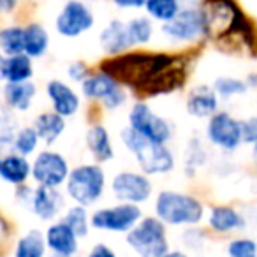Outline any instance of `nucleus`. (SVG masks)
Instances as JSON below:
<instances>
[{
    "label": "nucleus",
    "mask_w": 257,
    "mask_h": 257,
    "mask_svg": "<svg viewBox=\"0 0 257 257\" xmlns=\"http://www.w3.org/2000/svg\"><path fill=\"white\" fill-rule=\"evenodd\" d=\"M120 86V83L114 78H111L109 74L99 71L95 74H90L85 81L81 83V92L86 99L90 100H104L109 93H113L114 90Z\"/></svg>",
    "instance_id": "nucleus-24"
},
{
    "label": "nucleus",
    "mask_w": 257,
    "mask_h": 257,
    "mask_svg": "<svg viewBox=\"0 0 257 257\" xmlns=\"http://www.w3.org/2000/svg\"><path fill=\"white\" fill-rule=\"evenodd\" d=\"M208 225L211 231L218 232V234H227L232 231H239L246 225L243 215L238 210H234L232 206H213L208 217Z\"/></svg>",
    "instance_id": "nucleus-20"
},
{
    "label": "nucleus",
    "mask_w": 257,
    "mask_h": 257,
    "mask_svg": "<svg viewBox=\"0 0 257 257\" xmlns=\"http://www.w3.org/2000/svg\"><path fill=\"white\" fill-rule=\"evenodd\" d=\"M9 234H11V225H9L8 218L0 213V243L6 241L9 238Z\"/></svg>",
    "instance_id": "nucleus-41"
},
{
    "label": "nucleus",
    "mask_w": 257,
    "mask_h": 257,
    "mask_svg": "<svg viewBox=\"0 0 257 257\" xmlns=\"http://www.w3.org/2000/svg\"><path fill=\"white\" fill-rule=\"evenodd\" d=\"M148 16L157 22L168 23L182 11L180 8V0H147L145 4Z\"/></svg>",
    "instance_id": "nucleus-30"
},
{
    "label": "nucleus",
    "mask_w": 257,
    "mask_h": 257,
    "mask_svg": "<svg viewBox=\"0 0 257 257\" xmlns=\"http://www.w3.org/2000/svg\"><path fill=\"white\" fill-rule=\"evenodd\" d=\"M162 257H189L185 252H182V250H169L168 253H164Z\"/></svg>",
    "instance_id": "nucleus-43"
},
{
    "label": "nucleus",
    "mask_w": 257,
    "mask_h": 257,
    "mask_svg": "<svg viewBox=\"0 0 257 257\" xmlns=\"http://www.w3.org/2000/svg\"><path fill=\"white\" fill-rule=\"evenodd\" d=\"M37 86L32 81H23V83H6L2 88V99L4 104L9 109L15 111H23L30 109L34 99H36Z\"/></svg>",
    "instance_id": "nucleus-19"
},
{
    "label": "nucleus",
    "mask_w": 257,
    "mask_h": 257,
    "mask_svg": "<svg viewBox=\"0 0 257 257\" xmlns=\"http://www.w3.org/2000/svg\"><path fill=\"white\" fill-rule=\"evenodd\" d=\"M16 118L6 104H0V148L13 145L16 136Z\"/></svg>",
    "instance_id": "nucleus-33"
},
{
    "label": "nucleus",
    "mask_w": 257,
    "mask_h": 257,
    "mask_svg": "<svg viewBox=\"0 0 257 257\" xmlns=\"http://www.w3.org/2000/svg\"><path fill=\"white\" fill-rule=\"evenodd\" d=\"M86 257H116V252H114L111 246H107L106 243H95V245L90 248Z\"/></svg>",
    "instance_id": "nucleus-39"
},
{
    "label": "nucleus",
    "mask_w": 257,
    "mask_h": 257,
    "mask_svg": "<svg viewBox=\"0 0 257 257\" xmlns=\"http://www.w3.org/2000/svg\"><path fill=\"white\" fill-rule=\"evenodd\" d=\"M128 127L152 143L166 145L173 138V127L147 102H136L128 111Z\"/></svg>",
    "instance_id": "nucleus-7"
},
{
    "label": "nucleus",
    "mask_w": 257,
    "mask_h": 257,
    "mask_svg": "<svg viewBox=\"0 0 257 257\" xmlns=\"http://www.w3.org/2000/svg\"><path fill=\"white\" fill-rule=\"evenodd\" d=\"M241 143L252 145V147L257 143V116L241 121Z\"/></svg>",
    "instance_id": "nucleus-36"
},
{
    "label": "nucleus",
    "mask_w": 257,
    "mask_h": 257,
    "mask_svg": "<svg viewBox=\"0 0 257 257\" xmlns=\"http://www.w3.org/2000/svg\"><path fill=\"white\" fill-rule=\"evenodd\" d=\"M176 62L175 57L168 53H147V51H134L111 57L100 64V71L109 74L121 85L145 88L154 78L169 69Z\"/></svg>",
    "instance_id": "nucleus-1"
},
{
    "label": "nucleus",
    "mask_w": 257,
    "mask_h": 257,
    "mask_svg": "<svg viewBox=\"0 0 257 257\" xmlns=\"http://www.w3.org/2000/svg\"><path fill=\"white\" fill-rule=\"evenodd\" d=\"M0 51L8 57L25 53V27L9 25L0 29Z\"/></svg>",
    "instance_id": "nucleus-28"
},
{
    "label": "nucleus",
    "mask_w": 257,
    "mask_h": 257,
    "mask_svg": "<svg viewBox=\"0 0 257 257\" xmlns=\"http://www.w3.org/2000/svg\"><path fill=\"white\" fill-rule=\"evenodd\" d=\"M48 246L39 229H30L16 241L15 257H46Z\"/></svg>",
    "instance_id": "nucleus-26"
},
{
    "label": "nucleus",
    "mask_w": 257,
    "mask_h": 257,
    "mask_svg": "<svg viewBox=\"0 0 257 257\" xmlns=\"http://www.w3.org/2000/svg\"><path fill=\"white\" fill-rule=\"evenodd\" d=\"M141 218H143V211L138 204L120 203L93 211L90 215V225L97 231L127 234Z\"/></svg>",
    "instance_id": "nucleus-8"
},
{
    "label": "nucleus",
    "mask_w": 257,
    "mask_h": 257,
    "mask_svg": "<svg viewBox=\"0 0 257 257\" xmlns=\"http://www.w3.org/2000/svg\"><path fill=\"white\" fill-rule=\"evenodd\" d=\"M6 58L8 57H4L2 55V51H0V81L4 79V69H6Z\"/></svg>",
    "instance_id": "nucleus-44"
},
{
    "label": "nucleus",
    "mask_w": 257,
    "mask_h": 257,
    "mask_svg": "<svg viewBox=\"0 0 257 257\" xmlns=\"http://www.w3.org/2000/svg\"><path fill=\"white\" fill-rule=\"evenodd\" d=\"M155 217L166 225H196L203 220L204 206L190 194L162 190L155 199Z\"/></svg>",
    "instance_id": "nucleus-3"
},
{
    "label": "nucleus",
    "mask_w": 257,
    "mask_h": 257,
    "mask_svg": "<svg viewBox=\"0 0 257 257\" xmlns=\"http://www.w3.org/2000/svg\"><path fill=\"white\" fill-rule=\"evenodd\" d=\"M106 189V175L99 164H81L71 169L65 182L67 196L79 206H92L102 197Z\"/></svg>",
    "instance_id": "nucleus-5"
},
{
    "label": "nucleus",
    "mask_w": 257,
    "mask_h": 257,
    "mask_svg": "<svg viewBox=\"0 0 257 257\" xmlns=\"http://www.w3.org/2000/svg\"><path fill=\"white\" fill-rule=\"evenodd\" d=\"M229 257H257V243L250 238H236L227 245Z\"/></svg>",
    "instance_id": "nucleus-35"
},
{
    "label": "nucleus",
    "mask_w": 257,
    "mask_h": 257,
    "mask_svg": "<svg viewBox=\"0 0 257 257\" xmlns=\"http://www.w3.org/2000/svg\"><path fill=\"white\" fill-rule=\"evenodd\" d=\"M44 239L53 257H74L79 250V238L64 220L51 224L44 232Z\"/></svg>",
    "instance_id": "nucleus-14"
},
{
    "label": "nucleus",
    "mask_w": 257,
    "mask_h": 257,
    "mask_svg": "<svg viewBox=\"0 0 257 257\" xmlns=\"http://www.w3.org/2000/svg\"><path fill=\"white\" fill-rule=\"evenodd\" d=\"M218 109V95L213 88L206 85H199L187 97V111L190 116L211 118Z\"/></svg>",
    "instance_id": "nucleus-18"
},
{
    "label": "nucleus",
    "mask_w": 257,
    "mask_h": 257,
    "mask_svg": "<svg viewBox=\"0 0 257 257\" xmlns=\"http://www.w3.org/2000/svg\"><path fill=\"white\" fill-rule=\"evenodd\" d=\"M100 46L111 57H118V55H123L128 48L133 46L131 43V37H128L127 23L120 22V20H113L109 22V25L100 32Z\"/></svg>",
    "instance_id": "nucleus-17"
},
{
    "label": "nucleus",
    "mask_w": 257,
    "mask_h": 257,
    "mask_svg": "<svg viewBox=\"0 0 257 257\" xmlns=\"http://www.w3.org/2000/svg\"><path fill=\"white\" fill-rule=\"evenodd\" d=\"M39 136H37L36 128L34 127H22L16 131L15 141H13V147H15V152L18 155H23V157H29L34 152L37 150V145H39Z\"/></svg>",
    "instance_id": "nucleus-32"
},
{
    "label": "nucleus",
    "mask_w": 257,
    "mask_h": 257,
    "mask_svg": "<svg viewBox=\"0 0 257 257\" xmlns=\"http://www.w3.org/2000/svg\"><path fill=\"white\" fill-rule=\"evenodd\" d=\"M50 36L39 23H30L25 27V55L30 58H41L48 51Z\"/></svg>",
    "instance_id": "nucleus-27"
},
{
    "label": "nucleus",
    "mask_w": 257,
    "mask_h": 257,
    "mask_svg": "<svg viewBox=\"0 0 257 257\" xmlns=\"http://www.w3.org/2000/svg\"><path fill=\"white\" fill-rule=\"evenodd\" d=\"M204 34L213 39L229 36L231 32H245L246 18L232 0H204L201 6Z\"/></svg>",
    "instance_id": "nucleus-4"
},
{
    "label": "nucleus",
    "mask_w": 257,
    "mask_h": 257,
    "mask_svg": "<svg viewBox=\"0 0 257 257\" xmlns=\"http://www.w3.org/2000/svg\"><path fill=\"white\" fill-rule=\"evenodd\" d=\"M116 8L121 9H141L145 8L147 4V0H111Z\"/></svg>",
    "instance_id": "nucleus-40"
},
{
    "label": "nucleus",
    "mask_w": 257,
    "mask_h": 257,
    "mask_svg": "<svg viewBox=\"0 0 257 257\" xmlns=\"http://www.w3.org/2000/svg\"><path fill=\"white\" fill-rule=\"evenodd\" d=\"M187 2H192V0H187Z\"/></svg>",
    "instance_id": "nucleus-47"
},
{
    "label": "nucleus",
    "mask_w": 257,
    "mask_h": 257,
    "mask_svg": "<svg viewBox=\"0 0 257 257\" xmlns=\"http://www.w3.org/2000/svg\"><path fill=\"white\" fill-rule=\"evenodd\" d=\"M60 220H64L65 224L76 232L78 238H86L90 232V227H92V225H90L88 211H86L85 206H79V204H74V206L67 208Z\"/></svg>",
    "instance_id": "nucleus-29"
},
{
    "label": "nucleus",
    "mask_w": 257,
    "mask_h": 257,
    "mask_svg": "<svg viewBox=\"0 0 257 257\" xmlns=\"http://www.w3.org/2000/svg\"><path fill=\"white\" fill-rule=\"evenodd\" d=\"M67 76L72 79V81H85L86 78L90 76V71H88V65L85 62H72L71 65L67 67Z\"/></svg>",
    "instance_id": "nucleus-37"
},
{
    "label": "nucleus",
    "mask_w": 257,
    "mask_h": 257,
    "mask_svg": "<svg viewBox=\"0 0 257 257\" xmlns=\"http://www.w3.org/2000/svg\"><path fill=\"white\" fill-rule=\"evenodd\" d=\"M125 100H127V93H125V90L121 88V86H118L113 93H109V95L102 100V104L106 109H116L121 104H125Z\"/></svg>",
    "instance_id": "nucleus-38"
},
{
    "label": "nucleus",
    "mask_w": 257,
    "mask_h": 257,
    "mask_svg": "<svg viewBox=\"0 0 257 257\" xmlns=\"http://www.w3.org/2000/svg\"><path fill=\"white\" fill-rule=\"evenodd\" d=\"M248 85L243 79H236V78H229V76H224V78H217L215 79L213 90L218 97L222 99H231L234 95H241V93L246 92Z\"/></svg>",
    "instance_id": "nucleus-34"
},
{
    "label": "nucleus",
    "mask_w": 257,
    "mask_h": 257,
    "mask_svg": "<svg viewBox=\"0 0 257 257\" xmlns=\"http://www.w3.org/2000/svg\"><path fill=\"white\" fill-rule=\"evenodd\" d=\"M127 30L133 46L148 44L154 37V23H152L150 18H145V16H138V18L131 20L127 23Z\"/></svg>",
    "instance_id": "nucleus-31"
},
{
    "label": "nucleus",
    "mask_w": 257,
    "mask_h": 257,
    "mask_svg": "<svg viewBox=\"0 0 257 257\" xmlns=\"http://www.w3.org/2000/svg\"><path fill=\"white\" fill-rule=\"evenodd\" d=\"M252 155H253V161H255V164H257V143L253 145V150H252Z\"/></svg>",
    "instance_id": "nucleus-45"
},
{
    "label": "nucleus",
    "mask_w": 257,
    "mask_h": 257,
    "mask_svg": "<svg viewBox=\"0 0 257 257\" xmlns=\"http://www.w3.org/2000/svg\"><path fill=\"white\" fill-rule=\"evenodd\" d=\"M29 176H32V164L27 161V157L18 154H9L2 157L0 164V178L9 185H25Z\"/></svg>",
    "instance_id": "nucleus-21"
},
{
    "label": "nucleus",
    "mask_w": 257,
    "mask_h": 257,
    "mask_svg": "<svg viewBox=\"0 0 257 257\" xmlns=\"http://www.w3.org/2000/svg\"><path fill=\"white\" fill-rule=\"evenodd\" d=\"M46 93L53 111L57 114H60V116L64 118L74 116L79 111V106H81L79 95L67 83L60 81V79H51L46 85Z\"/></svg>",
    "instance_id": "nucleus-15"
},
{
    "label": "nucleus",
    "mask_w": 257,
    "mask_h": 257,
    "mask_svg": "<svg viewBox=\"0 0 257 257\" xmlns=\"http://www.w3.org/2000/svg\"><path fill=\"white\" fill-rule=\"evenodd\" d=\"M86 147H88L92 157L97 162H107L113 159L114 150L111 143V136L102 123H95L86 133Z\"/></svg>",
    "instance_id": "nucleus-22"
},
{
    "label": "nucleus",
    "mask_w": 257,
    "mask_h": 257,
    "mask_svg": "<svg viewBox=\"0 0 257 257\" xmlns=\"http://www.w3.org/2000/svg\"><path fill=\"white\" fill-rule=\"evenodd\" d=\"M64 208H65V199L58 189H50V187H41V185H37L34 189L30 210L41 220H46V222L55 220L62 213Z\"/></svg>",
    "instance_id": "nucleus-16"
},
{
    "label": "nucleus",
    "mask_w": 257,
    "mask_h": 257,
    "mask_svg": "<svg viewBox=\"0 0 257 257\" xmlns=\"http://www.w3.org/2000/svg\"><path fill=\"white\" fill-rule=\"evenodd\" d=\"M0 164H2V157H0Z\"/></svg>",
    "instance_id": "nucleus-46"
},
{
    "label": "nucleus",
    "mask_w": 257,
    "mask_h": 257,
    "mask_svg": "<svg viewBox=\"0 0 257 257\" xmlns=\"http://www.w3.org/2000/svg\"><path fill=\"white\" fill-rule=\"evenodd\" d=\"M95 23L92 9L81 2V0H69L64 8L60 9L57 20H55V29L64 37H79L81 34L88 32Z\"/></svg>",
    "instance_id": "nucleus-11"
},
{
    "label": "nucleus",
    "mask_w": 257,
    "mask_h": 257,
    "mask_svg": "<svg viewBox=\"0 0 257 257\" xmlns=\"http://www.w3.org/2000/svg\"><path fill=\"white\" fill-rule=\"evenodd\" d=\"M69 162L58 152L44 150L32 162V178L37 185L58 189L69 178Z\"/></svg>",
    "instance_id": "nucleus-9"
},
{
    "label": "nucleus",
    "mask_w": 257,
    "mask_h": 257,
    "mask_svg": "<svg viewBox=\"0 0 257 257\" xmlns=\"http://www.w3.org/2000/svg\"><path fill=\"white\" fill-rule=\"evenodd\" d=\"M162 32L171 41L178 43H192L204 34L203 15L196 8H185L171 20L162 25Z\"/></svg>",
    "instance_id": "nucleus-13"
},
{
    "label": "nucleus",
    "mask_w": 257,
    "mask_h": 257,
    "mask_svg": "<svg viewBox=\"0 0 257 257\" xmlns=\"http://www.w3.org/2000/svg\"><path fill=\"white\" fill-rule=\"evenodd\" d=\"M120 136L121 143L134 155L138 166L141 168V173H145L147 176L166 175L175 169V155L166 145L152 143L138 133H134L131 127H125Z\"/></svg>",
    "instance_id": "nucleus-2"
},
{
    "label": "nucleus",
    "mask_w": 257,
    "mask_h": 257,
    "mask_svg": "<svg viewBox=\"0 0 257 257\" xmlns=\"http://www.w3.org/2000/svg\"><path fill=\"white\" fill-rule=\"evenodd\" d=\"M125 239L138 257H162L169 252L166 224L157 217H143L125 234Z\"/></svg>",
    "instance_id": "nucleus-6"
},
{
    "label": "nucleus",
    "mask_w": 257,
    "mask_h": 257,
    "mask_svg": "<svg viewBox=\"0 0 257 257\" xmlns=\"http://www.w3.org/2000/svg\"><path fill=\"white\" fill-rule=\"evenodd\" d=\"M18 6V0H0V15H11Z\"/></svg>",
    "instance_id": "nucleus-42"
},
{
    "label": "nucleus",
    "mask_w": 257,
    "mask_h": 257,
    "mask_svg": "<svg viewBox=\"0 0 257 257\" xmlns=\"http://www.w3.org/2000/svg\"><path fill=\"white\" fill-rule=\"evenodd\" d=\"M32 127L36 128L37 136H39V140L43 141V143L53 145L65 131V118L57 114L53 109L44 111V113L37 114V116L34 118Z\"/></svg>",
    "instance_id": "nucleus-23"
},
{
    "label": "nucleus",
    "mask_w": 257,
    "mask_h": 257,
    "mask_svg": "<svg viewBox=\"0 0 257 257\" xmlns=\"http://www.w3.org/2000/svg\"><path fill=\"white\" fill-rule=\"evenodd\" d=\"M34 76V64L29 55H15L6 58L4 81L8 83H23L30 81Z\"/></svg>",
    "instance_id": "nucleus-25"
},
{
    "label": "nucleus",
    "mask_w": 257,
    "mask_h": 257,
    "mask_svg": "<svg viewBox=\"0 0 257 257\" xmlns=\"http://www.w3.org/2000/svg\"><path fill=\"white\" fill-rule=\"evenodd\" d=\"M206 138L211 145L225 152H232L241 145V121L225 111H217L208 120Z\"/></svg>",
    "instance_id": "nucleus-12"
},
{
    "label": "nucleus",
    "mask_w": 257,
    "mask_h": 257,
    "mask_svg": "<svg viewBox=\"0 0 257 257\" xmlns=\"http://www.w3.org/2000/svg\"><path fill=\"white\" fill-rule=\"evenodd\" d=\"M111 190H113V196L120 203L138 204L140 206V204L147 203L152 197L154 185H152L150 178L145 173L121 171L111 182Z\"/></svg>",
    "instance_id": "nucleus-10"
}]
</instances>
